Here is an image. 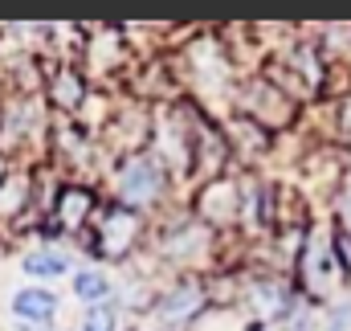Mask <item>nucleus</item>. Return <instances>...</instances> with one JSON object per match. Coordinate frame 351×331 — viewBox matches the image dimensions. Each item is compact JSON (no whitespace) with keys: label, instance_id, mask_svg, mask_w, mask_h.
Here are the masks:
<instances>
[{"label":"nucleus","instance_id":"obj_1","mask_svg":"<svg viewBox=\"0 0 351 331\" xmlns=\"http://www.w3.org/2000/svg\"><path fill=\"white\" fill-rule=\"evenodd\" d=\"M172 188V168L164 164L156 152H131L114 168V201L127 209H156Z\"/></svg>","mask_w":351,"mask_h":331},{"label":"nucleus","instance_id":"obj_2","mask_svg":"<svg viewBox=\"0 0 351 331\" xmlns=\"http://www.w3.org/2000/svg\"><path fill=\"white\" fill-rule=\"evenodd\" d=\"M139 238H143V213L110 201L94 213V225L86 229V253L90 258H127Z\"/></svg>","mask_w":351,"mask_h":331},{"label":"nucleus","instance_id":"obj_3","mask_svg":"<svg viewBox=\"0 0 351 331\" xmlns=\"http://www.w3.org/2000/svg\"><path fill=\"white\" fill-rule=\"evenodd\" d=\"M233 102H237V115L254 119L269 135L282 131V127H290L294 115H298V102L274 78H245V82H237L233 86Z\"/></svg>","mask_w":351,"mask_h":331},{"label":"nucleus","instance_id":"obj_4","mask_svg":"<svg viewBox=\"0 0 351 331\" xmlns=\"http://www.w3.org/2000/svg\"><path fill=\"white\" fill-rule=\"evenodd\" d=\"M208 307V282L200 274H180L168 290H160L152 299V323L160 331H180L188 328L200 311Z\"/></svg>","mask_w":351,"mask_h":331},{"label":"nucleus","instance_id":"obj_5","mask_svg":"<svg viewBox=\"0 0 351 331\" xmlns=\"http://www.w3.org/2000/svg\"><path fill=\"white\" fill-rule=\"evenodd\" d=\"M49 225L45 233H62V238H74V233H86L94 225V213H98V192L82 184V180H62L58 192H53V209H45Z\"/></svg>","mask_w":351,"mask_h":331},{"label":"nucleus","instance_id":"obj_6","mask_svg":"<svg viewBox=\"0 0 351 331\" xmlns=\"http://www.w3.org/2000/svg\"><path fill=\"white\" fill-rule=\"evenodd\" d=\"M192 217H200L208 229L241 221V180H204L192 192Z\"/></svg>","mask_w":351,"mask_h":331},{"label":"nucleus","instance_id":"obj_7","mask_svg":"<svg viewBox=\"0 0 351 331\" xmlns=\"http://www.w3.org/2000/svg\"><path fill=\"white\" fill-rule=\"evenodd\" d=\"M213 238H217V229H208L200 217H184V221H176L172 229L164 233V242H160V253L176 262V266H192V262H200L208 249H213Z\"/></svg>","mask_w":351,"mask_h":331},{"label":"nucleus","instance_id":"obj_8","mask_svg":"<svg viewBox=\"0 0 351 331\" xmlns=\"http://www.w3.org/2000/svg\"><path fill=\"white\" fill-rule=\"evenodd\" d=\"M8 311H12V319L25 331H45V328H53V319H58V311H62V299H58L49 286H21V290L12 295Z\"/></svg>","mask_w":351,"mask_h":331},{"label":"nucleus","instance_id":"obj_9","mask_svg":"<svg viewBox=\"0 0 351 331\" xmlns=\"http://www.w3.org/2000/svg\"><path fill=\"white\" fill-rule=\"evenodd\" d=\"M294 270H298V282H302L306 295H323L327 282L339 274V266H335V258H331V242L311 233L306 246H302V253H298V262H294Z\"/></svg>","mask_w":351,"mask_h":331},{"label":"nucleus","instance_id":"obj_10","mask_svg":"<svg viewBox=\"0 0 351 331\" xmlns=\"http://www.w3.org/2000/svg\"><path fill=\"white\" fill-rule=\"evenodd\" d=\"M45 90H49V102H53L62 115H78V111H82V102L90 98L86 74H82L78 66H70V62H62V66L49 74Z\"/></svg>","mask_w":351,"mask_h":331},{"label":"nucleus","instance_id":"obj_11","mask_svg":"<svg viewBox=\"0 0 351 331\" xmlns=\"http://www.w3.org/2000/svg\"><path fill=\"white\" fill-rule=\"evenodd\" d=\"M21 270H25L29 278H66V274H74V258H70L66 249L37 246L21 258Z\"/></svg>","mask_w":351,"mask_h":331},{"label":"nucleus","instance_id":"obj_12","mask_svg":"<svg viewBox=\"0 0 351 331\" xmlns=\"http://www.w3.org/2000/svg\"><path fill=\"white\" fill-rule=\"evenodd\" d=\"M70 290H74V299H82L86 307L114 299V282H110V274L98 270V266H82V270H74V274H70Z\"/></svg>","mask_w":351,"mask_h":331},{"label":"nucleus","instance_id":"obj_13","mask_svg":"<svg viewBox=\"0 0 351 331\" xmlns=\"http://www.w3.org/2000/svg\"><path fill=\"white\" fill-rule=\"evenodd\" d=\"M123 328V303L119 299H106V303H94L82 311V331H119Z\"/></svg>","mask_w":351,"mask_h":331},{"label":"nucleus","instance_id":"obj_14","mask_svg":"<svg viewBox=\"0 0 351 331\" xmlns=\"http://www.w3.org/2000/svg\"><path fill=\"white\" fill-rule=\"evenodd\" d=\"M327 242H331V258H335L339 274H343V278H351V229L339 221V225L331 229V238H327Z\"/></svg>","mask_w":351,"mask_h":331},{"label":"nucleus","instance_id":"obj_15","mask_svg":"<svg viewBox=\"0 0 351 331\" xmlns=\"http://www.w3.org/2000/svg\"><path fill=\"white\" fill-rule=\"evenodd\" d=\"M323 331H351V299L335 303V307L327 311V319H323Z\"/></svg>","mask_w":351,"mask_h":331},{"label":"nucleus","instance_id":"obj_16","mask_svg":"<svg viewBox=\"0 0 351 331\" xmlns=\"http://www.w3.org/2000/svg\"><path fill=\"white\" fill-rule=\"evenodd\" d=\"M339 209H343V225L351 229V184L343 188V196H339Z\"/></svg>","mask_w":351,"mask_h":331},{"label":"nucleus","instance_id":"obj_17","mask_svg":"<svg viewBox=\"0 0 351 331\" xmlns=\"http://www.w3.org/2000/svg\"><path fill=\"white\" fill-rule=\"evenodd\" d=\"M4 180H8V176H4V152H0V184H4Z\"/></svg>","mask_w":351,"mask_h":331},{"label":"nucleus","instance_id":"obj_18","mask_svg":"<svg viewBox=\"0 0 351 331\" xmlns=\"http://www.w3.org/2000/svg\"><path fill=\"white\" fill-rule=\"evenodd\" d=\"M131 331H160V328H156V323H147V328H131Z\"/></svg>","mask_w":351,"mask_h":331}]
</instances>
